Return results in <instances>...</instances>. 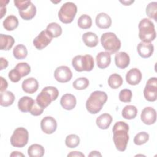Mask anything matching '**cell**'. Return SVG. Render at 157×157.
Wrapping results in <instances>:
<instances>
[{"instance_id": "38", "label": "cell", "mask_w": 157, "mask_h": 157, "mask_svg": "<svg viewBox=\"0 0 157 157\" xmlns=\"http://www.w3.org/2000/svg\"><path fill=\"white\" fill-rule=\"evenodd\" d=\"M149 140V134L146 132H140L136 135L134 142L136 145H141L145 144Z\"/></svg>"}, {"instance_id": "24", "label": "cell", "mask_w": 157, "mask_h": 157, "mask_svg": "<svg viewBox=\"0 0 157 157\" xmlns=\"http://www.w3.org/2000/svg\"><path fill=\"white\" fill-rule=\"evenodd\" d=\"M82 40L88 47H94L98 44V37L92 32H87L83 34Z\"/></svg>"}, {"instance_id": "12", "label": "cell", "mask_w": 157, "mask_h": 157, "mask_svg": "<svg viewBox=\"0 0 157 157\" xmlns=\"http://www.w3.org/2000/svg\"><path fill=\"white\" fill-rule=\"evenodd\" d=\"M141 120L147 125H150L155 123L156 120V112L155 109L151 107H145L140 115Z\"/></svg>"}, {"instance_id": "39", "label": "cell", "mask_w": 157, "mask_h": 157, "mask_svg": "<svg viewBox=\"0 0 157 157\" xmlns=\"http://www.w3.org/2000/svg\"><path fill=\"white\" fill-rule=\"evenodd\" d=\"M132 96V91L129 89H123L119 93V99L123 102H130Z\"/></svg>"}, {"instance_id": "42", "label": "cell", "mask_w": 157, "mask_h": 157, "mask_svg": "<svg viewBox=\"0 0 157 157\" xmlns=\"http://www.w3.org/2000/svg\"><path fill=\"white\" fill-rule=\"evenodd\" d=\"M42 90L46 91L47 92H48L52 96L53 101H55L58 95H59V91L58 90V89L56 87L54 86H46L44 88H43Z\"/></svg>"}, {"instance_id": "15", "label": "cell", "mask_w": 157, "mask_h": 157, "mask_svg": "<svg viewBox=\"0 0 157 157\" xmlns=\"http://www.w3.org/2000/svg\"><path fill=\"white\" fill-rule=\"evenodd\" d=\"M21 87L23 90L28 94L34 93L39 88L38 81L34 77H29L22 82Z\"/></svg>"}, {"instance_id": "29", "label": "cell", "mask_w": 157, "mask_h": 157, "mask_svg": "<svg viewBox=\"0 0 157 157\" xmlns=\"http://www.w3.org/2000/svg\"><path fill=\"white\" fill-rule=\"evenodd\" d=\"M44 148L37 144L30 145L28 149V154L30 157H42L44 156Z\"/></svg>"}, {"instance_id": "18", "label": "cell", "mask_w": 157, "mask_h": 157, "mask_svg": "<svg viewBox=\"0 0 157 157\" xmlns=\"http://www.w3.org/2000/svg\"><path fill=\"white\" fill-rule=\"evenodd\" d=\"M115 63L117 67L120 69H125L130 63V58L128 54L124 52L117 53L115 56Z\"/></svg>"}, {"instance_id": "40", "label": "cell", "mask_w": 157, "mask_h": 157, "mask_svg": "<svg viewBox=\"0 0 157 157\" xmlns=\"http://www.w3.org/2000/svg\"><path fill=\"white\" fill-rule=\"evenodd\" d=\"M8 76H9V78H10V80L13 83H16V82H18V81H20L21 79V77L20 74L15 68L12 69L11 71H10V72H9Z\"/></svg>"}, {"instance_id": "44", "label": "cell", "mask_w": 157, "mask_h": 157, "mask_svg": "<svg viewBox=\"0 0 157 157\" xmlns=\"http://www.w3.org/2000/svg\"><path fill=\"white\" fill-rule=\"evenodd\" d=\"M1 79V85H0V91L3 92L6 91L8 86V83L7 82L6 79H4L2 77H0Z\"/></svg>"}, {"instance_id": "34", "label": "cell", "mask_w": 157, "mask_h": 157, "mask_svg": "<svg viewBox=\"0 0 157 157\" xmlns=\"http://www.w3.org/2000/svg\"><path fill=\"white\" fill-rule=\"evenodd\" d=\"M65 144L70 148H75L80 144V138L76 134H69L66 138Z\"/></svg>"}, {"instance_id": "17", "label": "cell", "mask_w": 157, "mask_h": 157, "mask_svg": "<svg viewBox=\"0 0 157 157\" xmlns=\"http://www.w3.org/2000/svg\"><path fill=\"white\" fill-rule=\"evenodd\" d=\"M77 101L75 97L71 94H64L60 100V104L62 107L67 110H72L76 105Z\"/></svg>"}, {"instance_id": "50", "label": "cell", "mask_w": 157, "mask_h": 157, "mask_svg": "<svg viewBox=\"0 0 157 157\" xmlns=\"http://www.w3.org/2000/svg\"><path fill=\"white\" fill-rule=\"evenodd\" d=\"M134 1H120V2L124 4L125 6H129L131 3H132Z\"/></svg>"}, {"instance_id": "19", "label": "cell", "mask_w": 157, "mask_h": 157, "mask_svg": "<svg viewBox=\"0 0 157 157\" xmlns=\"http://www.w3.org/2000/svg\"><path fill=\"white\" fill-rule=\"evenodd\" d=\"M96 59L98 67L100 69H105L110 64V54L107 52H101L96 55Z\"/></svg>"}, {"instance_id": "1", "label": "cell", "mask_w": 157, "mask_h": 157, "mask_svg": "<svg viewBox=\"0 0 157 157\" xmlns=\"http://www.w3.org/2000/svg\"><path fill=\"white\" fill-rule=\"evenodd\" d=\"M129 126L122 121H117L113 126V140L116 148L120 151L126 149L129 140Z\"/></svg>"}, {"instance_id": "45", "label": "cell", "mask_w": 157, "mask_h": 157, "mask_svg": "<svg viewBox=\"0 0 157 157\" xmlns=\"http://www.w3.org/2000/svg\"><path fill=\"white\" fill-rule=\"evenodd\" d=\"M0 63H1V64H0V66H1L0 69L1 70L6 69L8 66V61L5 58H4L2 57H1L0 58Z\"/></svg>"}, {"instance_id": "27", "label": "cell", "mask_w": 157, "mask_h": 157, "mask_svg": "<svg viewBox=\"0 0 157 157\" xmlns=\"http://www.w3.org/2000/svg\"><path fill=\"white\" fill-rule=\"evenodd\" d=\"M45 31L48 33V34L53 37H58L60 36L62 34V28L61 26L55 22H52L49 23L47 28Z\"/></svg>"}, {"instance_id": "49", "label": "cell", "mask_w": 157, "mask_h": 157, "mask_svg": "<svg viewBox=\"0 0 157 157\" xmlns=\"http://www.w3.org/2000/svg\"><path fill=\"white\" fill-rule=\"evenodd\" d=\"M10 156L11 157H12V156H24L25 155H24L23 153H21L19 152V151H13V152L10 154Z\"/></svg>"}, {"instance_id": "16", "label": "cell", "mask_w": 157, "mask_h": 157, "mask_svg": "<svg viewBox=\"0 0 157 157\" xmlns=\"http://www.w3.org/2000/svg\"><path fill=\"white\" fill-rule=\"evenodd\" d=\"M96 25L101 29H107L112 25V19L110 17L105 13L101 12L97 15L96 17Z\"/></svg>"}, {"instance_id": "41", "label": "cell", "mask_w": 157, "mask_h": 157, "mask_svg": "<svg viewBox=\"0 0 157 157\" xmlns=\"http://www.w3.org/2000/svg\"><path fill=\"white\" fill-rule=\"evenodd\" d=\"M44 109L42 108L36 102V101H34V103L33 104V106L32 107L31 109L29 111V113L34 116H39L41 115L43 113Z\"/></svg>"}, {"instance_id": "28", "label": "cell", "mask_w": 157, "mask_h": 157, "mask_svg": "<svg viewBox=\"0 0 157 157\" xmlns=\"http://www.w3.org/2000/svg\"><path fill=\"white\" fill-rule=\"evenodd\" d=\"M18 26V18L13 15L7 16L3 21V26L7 31H13Z\"/></svg>"}, {"instance_id": "21", "label": "cell", "mask_w": 157, "mask_h": 157, "mask_svg": "<svg viewBox=\"0 0 157 157\" xmlns=\"http://www.w3.org/2000/svg\"><path fill=\"white\" fill-rule=\"evenodd\" d=\"M34 100L29 96H23L18 102L19 110L22 112H28L31 109L34 103Z\"/></svg>"}, {"instance_id": "8", "label": "cell", "mask_w": 157, "mask_h": 157, "mask_svg": "<svg viewBox=\"0 0 157 157\" xmlns=\"http://www.w3.org/2000/svg\"><path fill=\"white\" fill-rule=\"evenodd\" d=\"M144 96L146 100L154 102L157 99V78L151 77L147 82L144 90Z\"/></svg>"}, {"instance_id": "26", "label": "cell", "mask_w": 157, "mask_h": 157, "mask_svg": "<svg viewBox=\"0 0 157 157\" xmlns=\"http://www.w3.org/2000/svg\"><path fill=\"white\" fill-rule=\"evenodd\" d=\"M15 100L14 94L9 91L1 92L0 105L2 107H8L11 105Z\"/></svg>"}, {"instance_id": "2", "label": "cell", "mask_w": 157, "mask_h": 157, "mask_svg": "<svg viewBox=\"0 0 157 157\" xmlns=\"http://www.w3.org/2000/svg\"><path fill=\"white\" fill-rule=\"evenodd\" d=\"M107 100V95L105 92L93 91L86 102V110L91 114H96L101 110Z\"/></svg>"}, {"instance_id": "37", "label": "cell", "mask_w": 157, "mask_h": 157, "mask_svg": "<svg viewBox=\"0 0 157 157\" xmlns=\"http://www.w3.org/2000/svg\"><path fill=\"white\" fill-rule=\"evenodd\" d=\"M15 69L18 71V72L20 74L21 77H25L31 72V67L30 66L26 63H18Z\"/></svg>"}, {"instance_id": "7", "label": "cell", "mask_w": 157, "mask_h": 157, "mask_svg": "<svg viewBox=\"0 0 157 157\" xmlns=\"http://www.w3.org/2000/svg\"><path fill=\"white\" fill-rule=\"evenodd\" d=\"M28 131L23 127L17 128L10 137V144L15 147L22 148L28 144Z\"/></svg>"}, {"instance_id": "6", "label": "cell", "mask_w": 157, "mask_h": 157, "mask_svg": "<svg viewBox=\"0 0 157 157\" xmlns=\"http://www.w3.org/2000/svg\"><path fill=\"white\" fill-rule=\"evenodd\" d=\"M77 12L76 5L72 2H67L62 5L58 12L59 19L63 23H70L75 18Z\"/></svg>"}, {"instance_id": "32", "label": "cell", "mask_w": 157, "mask_h": 157, "mask_svg": "<svg viewBox=\"0 0 157 157\" xmlns=\"http://www.w3.org/2000/svg\"><path fill=\"white\" fill-rule=\"evenodd\" d=\"M13 55L17 59H25L28 55L26 47L23 44L16 45L13 50Z\"/></svg>"}, {"instance_id": "31", "label": "cell", "mask_w": 157, "mask_h": 157, "mask_svg": "<svg viewBox=\"0 0 157 157\" xmlns=\"http://www.w3.org/2000/svg\"><path fill=\"white\" fill-rule=\"evenodd\" d=\"M137 113V108L132 105H128L125 106L122 110V116L124 118L128 120L134 119Z\"/></svg>"}, {"instance_id": "36", "label": "cell", "mask_w": 157, "mask_h": 157, "mask_svg": "<svg viewBox=\"0 0 157 157\" xmlns=\"http://www.w3.org/2000/svg\"><path fill=\"white\" fill-rule=\"evenodd\" d=\"M146 14L147 16L155 20V21L157 20V2H151L149 3L146 7Z\"/></svg>"}, {"instance_id": "47", "label": "cell", "mask_w": 157, "mask_h": 157, "mask_svg": "<svg viewBox=\"0 0 157 157\" xmlns=\"http://www.w3.org/2000/svg\"><path fill=\"white\" fill-rule=\"evenodd\" d=\"M6 5H4L1 2V18L3 17V16L6 14Z\"/></svg>"}, {"instance_id": "5", "label": "cell", "mask_w": 157, "mask_h": 157, "mask_svg": "<svg viewBox=\"0 0 157 157\" xmlns=\"http://www.w3.org/2000/svg\"><path fill=\"white\" fill-rule=\"evenodd\" d=\"M72 65L78 72L91 71L94 67V59L90 55H77L73 58Z\"/></svg>"}, {"instance_id": "4", "label": "cell", "mask_w": 157, "mask_h": 157, "mask_svg": "<svg viewBox=\"0 0 157 157\" xmlns=\"http://www.w3.org/2000/svg\"><path fill=\"white\" fill-rule=\"evenodd\" d=\"M101 42L104 48L110 55L117 52L121 47L120 39L112 32L104 33L101 36Z\"/></svg>"}, {"instance_id": "25", "label": "cell", "mask_w": 157, "mask_h": 157, "mask_svg": "<svg viewBox=\"0 0 157 157\" xmlns=\"http://www.w3.org/2000/svg\"><path fill=\"white\" fill-rule=\"evenodd\" d=\"M20 17L25 20H29L34 17L36 13V7L31 2L30 5L23 10H18Z\"/></svg>"}, {"instance_id": "9", "label": "cell", "mask_w": 157, "mask_h": 157, "mask_svg": "<svg viewBox=\"0 0 157 157\" xmlns=\"http://www.w3.org/2000/svg\"><path fill=\"white\" fill-rule=\"evenodd\" d=\"M54 77L56 81L59 83H66L71 80L72 73L70 68L66 66L58 67L54 72Z\"/></svg>"}, {"instance_id": "22", "label": "cell", "mask_w": 157, "mask_h": 157, "mask_svg": "<svg viewBox=\"0 0 157 157\" xmlns=\"http://www.w3.org/2000/svg\"><path fill=\"white\" fill-rule=\"evenodd\" d=\"M112 121V117L107 113L101 115L96 118V120L97 126L101 129H107L110 126Z\"/></svg>"}, {"instance_id": "11", "label": "cell", "mask_w": 157, "mask_h": 157, "mask_svg": "<svg viewBox=\"0 0 157 157\" xmlns=\"http://www.w3.org/2000/svg\"><path fill=\"white\" fill-rule=\"evenodd\" d=\"M40 128L44 133L51 134L53 133L56 129V121L52 117H45L40 121Z\"/></svg>"}, {"instance_id": "13", "label": "cell", "mask_w": 157, "mask_h": 157, "mask_svg": "<svg viewBox=\"0 0 157 157\" xmlns=\"http://www.w3.org/2000/svg\"><path fill=\"white\" fill-rule=\"evenodd\" d=\"M137 50L140 56L144 58H147L152 55L154 47L151 42H140L137 47Z\"/></svg>"}, {"instance_id": "46", "label": "cell", "mask_w": 157, "mask_h": 157, "mask_svg": "<svg viewBox=\"0 0 157 157\" xmlns=\"http://www.w3.org/2000/svg\"><path fill=\"white\" fill-rule=\"evenodd\" d=\"M67 156H82L84 157L85 155L80 151H71L70 153L67 155Z\"/></svg>"}, {"instance_id": "23", "label": "cell", "mask_w": 157, "mask_h": 157, "mask_svg": "<svg viewBox=\"0 0 157 157\" xmlns=\"http://www.w3.org/2000/svg\"><path fill=\"white\" fill-rule=\"evenodd\" d=\"M15 39L9 35L0 34V48L1 50H9L13 45Z\"/></svg>"}, {"instance_id": "48", "label": "cell", "mask_w": 157, "mask_h": 157, "mask_svg": "<svg viewBox=\"0 0 157 157\" xmlns=\"http://www.w3.org/2000/svg\"><path fill=\"white\" fill-rule=\"evenodd\" d=\"M89 156H102V155L98 151H92L88 155Z\"/></svg>"}, {"instance_id": "20", "label": "cell", "mask_w": 157, "mask_h": 157, "mask_svg": "<svg viewBox=\"0 0 157 157\" xmlns=\"http://www.w3.org/2000/svg\"><path fill=\"white\" fill-rule=\"evenodd\" d=\"M36 101L37 103L44 109L50 104L52 101H53L51 95L44 90L37 95Z\"/></svg>"}, {"instance_id": "33", "label": "cell", "mask_w": 157, "mask_h": 157, "mask_svg": "<svg viewBox=\"0 0 157 157\" xmlns=\"http://www.w3.org/2000/svg\"><path fill=\"white\" fill-rule=\"evenodd\" d=\"M77 24L79 28H80L81 29H88L91 28L92 25L91 18L88 15L83 14L79 17L77 21Z\"/></svg>"}, {"instance_id": "35", "label": "cell", "mask_w": 157, "mask_h": 157, "mask_svg": "<svg viewBox=\"0 0 157 157\" xmlns=\"http://www.w3.org/2000/svg\"><path fill=\"white\" fill-rule=\"evenodd\" d=\"M88 85L89 80L86 77L78 78L72 83V86L74 88L78 90H85L88 86Z\"/></svg>"}, {"instance_id": "43", "label": "cell", "mask_w": 157, "mask_h": 157, "mask_svg": "<svg viewBox=\"0 0 157 157\" xmlns=\"http://www.w3.org/2000/svg\"><path fill=\"white\" fill-rule=\"evenodd\" d=\"M15 6L18 9V10H21L28 7L31 3V1H14Z\"/></svg>"}, {"instance_id": "14", "label": "cell", "mask_w": 157, "mask_h": 157, "mask_svg": "<svg viewBox=\"0 0 157 157\" xmlns=\"http://www.w3.org/2000/svg\"><path fill=\"white\" fill-rule=\"evenodd\" d=\"M142 75L140 71L137 68L130 69L126 75V82L131 85H136L142 80Z\"/></svg>"}, {"instance_id": "30", "label": "cell", "mask_w": 157, "mask_h": 157, "mask_svg": "<svg viewBox=\"0 0 157 157\" xmlns=\"http://www.w3.org/2000/svg\"><path fill=\"white\" fill-rule=\"evenodd\" d=\"M123 80L121 76L118 74L110 75L108 78V84L112 89H117L123 84Z\"/></svg>"}, {"instance_id": "3", "label": "cell", "mask_w": 157, "mask_h": 157, "mask_svg": "<svg viewBox=\"0 0 157 157\" xmlns=\"http://www.w3.org/2000/svg\"><path fill=\"white\" fill-rule=\"evenodd\" d=\"M139 37L144 42H151L156 38L153 23L148 18H143L139 23Z\"/></svg>"}, {"instance_id": "10", "label": "cell", "mask_w": 157, "mask_h": 157, "mask_svg": "<svg viewBox=\"0 0 157 157\" xmlns=\"http://www.w3.org/2000/svg\"><path fill=\"white\" fill-rule=\"evenodd\" d=\"M50 37L45 30L42 31L33 40V45L38 50H42L45 48L52 41Z\"/></svg>"}]
</instances>
